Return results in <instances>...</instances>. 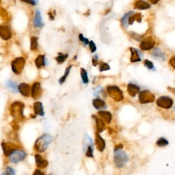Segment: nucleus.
Returning <instances> with one entry per match:
<instances>
[{
    "label": "nucleus",
    "mask_w": 175,
    "mask_h": 175,
    "mask_svg": "<svg viewBox=\"0 0 175 175\" xmlns=\"http://www.w3.org/2000/svg\"><path fill=\"white\" fill-rule=\"evenodd\" d=\"M21 1L23 2H25V3L31 4V5L32 6L36 5L38 2H39V0H21Z\"/></svg>",
    "instance_id": "41"
},
{
    "label": "nucleus",
    "mask_w": 175,
    "mask_h": 175,
    "mask_svg": "<svg viewBox=\"0 0 175 175\" xmlns=\"http://www.w3.org/2000/svg\"><path fill=\"white\" fill-rule=\"evenodd\" d=\"M0 37L4 40H9L12 37V32L10 27L7 25L0 26Z\"/></svg>",
    "instance_id": "11"
},
{
    "label": "nucleus",
    "mask_w": 175,
    "mask_h": 175,
    "mask_svg": "<svg viewBox=\"0 0 175 175\" xmlns=\"http://www.w3.org/2000/svg\"><path fill=\"white\" fill-rule=\"evenodd\" d=\"M133 7L134 8L138 9V10H143L150 8L151 5L146 1H144V0H136L134 3Z\"/></svg>",
    "instance_id": "19"
},
{
    "label": "nucleus",
    "mask_w": 175,
    "mask_h": 175,
    "mask_svg": "<svg viewBox=\"0 0 175 175\" xmlns=\"http://www.w3.org/2000/svg\"><path fill=\"white\" fill-rule=\"evenodd\" d=\"M129 35H130V36L132 38V39H134L135 41H136L138 42L141 41L142 39V37H143V36H142V35L139 34H137V33L134 32H130Z\"/></svg>",
    "instance_id": "35"
},
{
    "label": "nucleus",
    "mask_w": 175,
    "mask_h": 175,
    "mask_svg": "<svg viewBox=\"0 0 175 175\" xmlns=\"http://www.w3.org/2000/svg\"><path fill=\"white\" fill-rule=\"evenodd\" d=\"M93 105L94 107V108L96 109V110H101V111L107 108L105 101L102 100L101 99H99V98H96V99H93Z\"/></svg>",
    "instance_id": "21"
},
{
    "label": "nucleus",
    "mask_w": 175,
    "mask_h": 175,
    "mask_svg": "<svg viewBox=\"0 0 175 175\" xmlns=\"http://www.w3.org/2000/svg\"><path fill=\"white\" fill-rule=\"evenodd\" d=\"M113 161L116 166L119 168H122L127 165L129 162V156L121 149L114 150V155H113Z\"/></svg>",
    "instance_id": "2"
},
{
    "label": "nucleus",
    "mask_w": 175,
    "mask_h": 175,
    "mask_svg": "<svg viewBox=\"0 0 175 175\" xmlns=\"http://www.w3.org/2000/svg\"><path fill=\"white\" fill-rule=\"evenodd\" d=\"M98 114L100 117V119L103 120L105 123H110L112 120V116L110 112H107V111H99L98 112Z\"/></svg>",
    "instance_id": "17"
},
{
    "label": "nucleus",
    "mask_w": 175,
    "mask_h": 175,
    "mask_svg": "<svg viewBox=\"0 0 175 175\" xmlns=\"http://www.w3.org/2000/svg\"><path fill=\"white\" fill-rule=\"evenodd\" d=\"M155 45V41L152 37H147L142 40L139 48L143 51H149L154 48Z\"/></svg>",
    "instance_id": "9"
},
{
    "label": "nucleus",
    "mask_w": 175,
    "mask_h": 175,
    "mask_svg": "<svg viewBox=\"0 0 175 175\" xmlns=\"http://www.w3.org/2000/svg\"><path fill=\"white\" fill-rule=\"evenodd\" d=\"M35 162H36V166L39 169L45 168L49 164L48 162L45 159H44L40 154L35 155Z\"/></svg>",
    "instance_id": "13"
},
{
    "label": "nucleus",
    "mask_w": 175,
    "mask_h": 175,
    "mask_svg": "<svg viewBox=\"0 0 175 175\" xmlns=\"http://www.w3.org/2000/svg\"><path fill=\"white\" fill-rule=\"evenodd\" d=\"M107 92L109 96L112 98L113 100L117 102H120L123 100L124 99V94L123 92L121 90V89L119 87L114 85L112 86H108L107 87Z\"/></svg>",
    "instance_id": "4"
},
{
    "label": "nucleus",
    "mask_w": 175,
    "mask_h": 175,
    "mask_svg": "<svg viewBox=\"0 0 175 175\" xmlns=\"http://www.w3.org/2000/svg\"><path fill=\"white\" fill-rule=\"evenodd\" d=\"M152 56L155 59H158L162 61H164L165 60V55L164 52H163L162 49L159 47H156L154 50L152 52Z\"/></svg>",
    "instance_id": "23"
},
{
    "label": "nucleus",
    "mask_w": 175,
    "mask_h": 175,
    "mask_svg": "<svg viewBox=\"0 0 175 175\" xmlns=\"http://www.w3.org/2000/svg\"><path fill=\"white\" fill-rule=\"evenodd\" d=\"M32 175H44V174L42 173V172L41 171V170L37 169V170H35Z\"/></svg>",
    "instance_id": "44"
},
{
    "label": "nucleus",
    "mask_w": 175,
    "mask_h": 175,
    "mask_svg": "<svg viewBox=\"0 0 175 175\" xmlns=\"http://www.w3.org/2000/svg\"><path fill=\"white\" fill-rule=\"evenodd\" d=\"M127 93L129 94L131 97H135L137 94H138L140 90V88L138 86V85L132 84V83H129L127 85Z\"/></svg>",
    "instance_id": "14"
},
{
    "label": "nucleus",
    "mask_w": 175,
    "mask_h": 175,
    "mask_svg": "<svg viewBox=\"0 0 175 175\" xmlns=\"http://www.w3.org/2000/svg\"><path fill=\"white\" fill-rule=\"evenodd\" d=\"M174 101L172 99L166 96H162L157 99L156 101V104L158 107L164 109H170L173 105Z\"/></svg>",
    "instance_id": "8"
},
{
    "label": "nucleus",
    "mask_w": 175,
    "mask_h": 175,
    "mask_svg": "<svg viewBox=\"0 0 175 175\" xmlns=\"http://www.w3.org/2000/svg\"><path fill=\"white\" fill-rule=\"evenodd\" d=\"M25 105L20 101H15L11 104L10 108V114L16 119H23L24 116Z\"/></svg>",
    "instance_id": "3"
},
{
    "label": "nucleus",
    "mask_w": 175,
    "mask_h": 175,
    "mask_svg": "<svg viewBox=\"0 0 175 175\" xmlns=\"http://www.w3.org/2000/svg\"><path fill=\"white\" fill-rule=\"evenodd\" d=\"M156 144L159 147H164V146H167L168 144V141L164 138H160L156 142Z\"/></svg>",
    "instance_id": "33"
},
{
    "label": "nucleus",
    "mask_w": 175,
    "mask_h": 175,
    "mask_svg": "<svg viewBox=\"0 0 175 175\" xmlns=\"http://www.w3.org/2000/svg\"><path fill=\"white\" fill-rule=\"evenodd\" d=\"M95 145L97 150L102 152L105 148V142L101 138L99 134H96L95 136Z\"/></svg>",
    "instance_id": "18"
},
{
    "label": "nucleus",
    "mask_w": 175,
    "mask_h": 175,
    "mask_svg": "<svg viewBox=\"0 0 175 175\" xmlns=\"http://www.w3.org/2000/svg\"><path fill=\"white\" fill-rule=\"evenodd\" d=\"M92 63H93V65L94 67H96L99 64L98 61V57L97 56H94L93 58V60H92Z\"/></svg>",
    "instance_id": "42"
},
{
    "label": "nucleus",
    "mask_w": 175,
    "mask_h": 175,
    "mask_svg": "<svg viewBox=\"0 0 175 175\" xmlns=\"http://www.w3.org/2000/svg\"><path fill=\"white\" fill-rule=\"evenodd\" d=\"M149 1L153 4H157L159 1V0H149Z\"/></svg>",
    "instance_id": "46"
},
{
    "label": "nucleus",
    "mask_w": 175,
    "mask_h": 175,
    "mask_svg": "<svg viewBox=\"0 0 175 175\" xmlns=\"http://www.w3.org/2000/svg\"><path fill=\"white\" fill-rule=\"evenodd\" d=\"M167 88H168V90L170 92V93H172V94H174V95H175V88H174L168 86V87Z\"/></svg>",
    "instance_id": "45"
},
{
    "label": "nucleus",
    "mask_w": 175,
    "mask_h": 175,
    "mask_svg": "<svg viewBox=\"0 0 175 175\" xmlns=\"http://www.w3.org/2000/svg\"><path fill=\"white\" fill-rule=\"evenodd\" d=\"M89 143L86 146V155L88 157H93V142L90 138H89Z\"/></svg>",
    "instance_id": "27"
},
{
    "label": "nucleus",
    "mask_w": 175,
    "mask_h": 175,
    "mask_svg": "<svg viewBox=\"0 0 175 175\" xmlns=\"http://www.w3.org/2000/svg\"><path fill=\"white\" fill-rule=\"evenodd\" d=\"M139 102L142 104H147L153 103L155 101V96L148 90L140 91L139 93Z\"/></svg>",
    "instance_id": "5"
},
{
    "label": "nucleus",
    "mask_w": 175,
    "mask_h": 175,
    "mask_svg": "<svg viewBox=\"0 0 175 175\" xmlns=\"http://www.w3.org/2000/svg\"><path fill=\"white\" fill-rule=\"evenodd\" d=\"M72 68V66H69V67L67 68V69L65 70V74H64L63 76L60 78V79H59V83H60V84H64V82L66 81V79H67V78L68 77V75H69L70 71V69H71Z\"/></svg>",
    "instance_id": "32"
},
{
    "label": "nucleus",
    "mask_w": 175,
    "mask_h": 175,
    "mask_svg": "<svg viewBox=\"0 0 175 175\" xmlns=\"http://www.w3.org/2000/svg\"><path fill=\"white\" fill-rule=\"evenodd\" d=\"M34 25L35 27L40 28L43 26V23H42V18L41 15V13L39 10H37L35 13V16L34 19Z\"/></svg>",
    "instance_id": "22"
},
{
    "label": "nucleus",
    "mask_w": 175,
    "mask_h": 175,
    "mask_svg": "<svg viewBox=\"0 0 175 175\" xmlns=\"http://www.w3.org/2000/svg\"><path fill=\"white\" fill-rule=\"evenodd\" d=\"M0 1H1V0H0Z\"/></svg>",
    "instance_id": "47"
},
{
    "label": "nucleus",
    "mask_w": 175,
    "mask_h": 175,
    "mask_svg": "<svg viewBox=\"0 0 175 175\" xmlns=\"http://www.w3.org/2000/svg\"><path fill=\"white\" fill-rule=\"evenodd\" d=\"M142 21V15L141 13H133L131 16H130L128 21V24L133 25L135 21H137L138 23H141Z\"/></svg>",
    "instance_id": "26"
},
{
    "label": "nucleus",
    "mask_w": 175,
    "mask_h": 175,
    "mask_svg": "<svg viewBox=\"0 0 175 175\" xmlns=\"http://www.w3.org/2000/svg\"><path fill=\"white\" fill-rule=\"evenodd\" d=\"M18 90L20 92V93L24 96H29L31 94V90L29 84L23 83L18 86Z\"/></svg>",
    "instance_id": "16"
},
{
    "label": "nucleus",
    "mask_w": 175,
    "mask_h": 175,
    "mask_svg": "<svg viewBox=\"0 0 175 175\" xmlns=\"http://www.w3.org/2000/svg\"><path fill=\"white\" fill-rule=\"evenodd\" d=\"M89 48L90 50L91 53H94L96 50V44H94V42L93 41H90L89 42Z\"/></svg>",
    "instance_id": "40"
},
{
    "label": "nucleus",
    "mask_w": 175,
    "mask_h": 175,
    "mask_svg": "<svg viewBox=\"0 0 175 175\" xmlns=\"http://www.w3.org/2000/svg\"><path fill=\"white\" fill-rule=\"evenodd\" d=\"M174 110H175V108H174Z\"/></svg>",
    "instance_id": "48"
},
{
    "label": "nucleus",
    "mask_w": 175,
    "mask_h": 175,
    "mask_svg": "<svg viewBox=\"0 0 175 175\" xmlns=\"http://www.w3.org/2000/svg\"><path fill=\"white\" fill-rule=\"evenodd\" d=\"M144 65L145 67L149 70H153L155 68L154 64H153L151 61L148 60H145L144 61Z\"/></svg>",
    "instance_id": "38"
},
{
    "label": "nucleus",
    "mask_w": 175,
    "mask_h": 175,
    "mask_svg": "<svg viewBox=\"0 0 175 175\" xmlns=\"http://www.w3.org/2000/svg\"><path fill=\"white\" fill-rule=\"evenodd\" d=\"M25 64V59L22 57L15 58L11 63V68L16 75H20L23 70Z\"/></svg>",
    "instance_id": "6"
},
{
    "label": "nucleus",
    "mask_w": 175,
    "mask_h": 175,
    "mask_svg": "<svg viewBox=\"0 0 175 175\" xmlns=\"http://www.w3.org/2000/svg\"><path fill=\"white\" fill-rule=\"evenodd\" d=\"M129 50H130V52H131V58H130V61H131V62L135 63V62H140L142 59L138 49H135L133 48V47H130Z\"/></svg>",
    "instance_id": "15"
},
{
    "label": "nucleus",
    "mask_w": 175,
    "mask_h": 175,
    "mask_svg": "<svg viewBox=\"0 0 175 175\" xmlns=\"http://www.w3.org/2000/svg\"><path fill=\"white\" fill-rule=\"evenodd\" d=\"M53 140V137L49 133L42 134L36 139L34 144V149L38 153H43L45 151L49 144Z\"/></svg>",
    "instance_id": "1"
},
{
    "label": "nucleus",
    "mask_w": 175,
    "mask_h": 175,
    "mask_svg": "<svg viewBox=\"0 0 175 175\" xmlns=\"http://www.w3.org/2000/svg\"><path fill=\"white\" fill-rule=\"evenodd\" d=\"M38 39L37 37H32L31 39V49L33 51L37 50L38 47H39V42H38Z\"/></svg>",
    "instance_id": "34"
},
{
    "label": "nucleus",
    "mask_w": 175,
    "mask_h": 175,
    "mask_svg": "<svg viewBox=\"0 0 175 175\" xmlns=\"http://www.w3.org/2000/svg\"><path fill=\"white\" fill-rule=\"evenodd\" d=\"M1 147L4 155L8 156V157H9L14 151L17 149L15 144L12 142H3L1 144Z\"/></svg>",
    "instance_id": "10"
},
{
    "label": "nucleus",
    "mask_w": 175,
    "mask_h": 175,
    "mask_svg": "<svg viewBox=\"0 0 175 175\" xmlns=\"http://www.w3.org/2000/svg\"><path fill=\"white\" fill-rule=\"evenodd\" d=\"M134 13L133 11H130L129 13H127L125 14V15L122 16V19H121V23H122V25L125 28H127L129 26L128 24V21H129V19L130 17V16H131L133 15Z\"/></svg>",
    "instance_id": "28"
},
{
    "label": "nucleus",
    "mask_w": 175,
    "mask_h": 175,
    "mask_svg": "<svg viewBox=\"0 0 175 175\" xmlns=\"http://www.w3.org/2000/svg\"><path fill=\"white\" fill-rule=\"evenodd\" d=\"M42 89L41 86V84L39 82H36L34 84L31 90V95L32 97L34 99L39 98L41 96Z\"/></svg>",
    "instance_id": "12"
},
{
    "label": "nucleus",
    "mask_w": 175,
    "mask_h": 175,
    "mask_svg": "<svg viewBox=\"0 0 175 175\" xmlns=\"http://www.w3.org/2000/svg\"><path fill=\"white\" fill-rule=\"evenodd\" d=\"M80 73H81V77L82 79V82L84 84H88L89 82L87 70L84 68H81V70H80Z\"/></svg>",
    "instance_id": "30"
},
{
    "label": "nucleus",
    "mask_w": 175,
    "mask_h": 175,
    "mask_svg": "<svg viewBox=\"0 0 175 175\" xmlns=\"http://www.w3.org/2000/svg\"><path fill=\"white\" fill-rule=\"evenodd\" d=\"M15 170L13 168L8 166L6 168L5 172H3L1 175H15Z\"/></svg>",
    "instance_id": "37"
},
{
    "label": "nucleus",
    "mask_w": 175,
    "mask_h": 175,
    "mask_svg": "<svg viewBox=\"0 0 175 175\" xmlns=\"http://www.w3.org/2000/svg\"><path fill=\"white\" fill-rule=\"evenodd\" d=\"M34 113L36 115L41 116H43L44 115L43 105H42L41 102H39V101H37V102H35L34 103Z\"/></svg>",
    "instance_id": "24"
},
{
    "label": "nucleus",
    "mask_w": 175,
    "mask_h": 175,
    "mask_svg": "<svg viewBox=\"0 0 175 175\" xmlns=\"http://www.w3.org/2000/svg\"><path fill=\"white\" fill-rule=\"evenodd\" d=\"M110 69V67L108 63H105L103 62L100 63V67H99V70H100V72L107 71V70H109Z\"/></svg>",
    "instance_id": "36"
},
{
    "label": "nucleus",
    "mask_w": 175,
    "mask_h": 175,
    "mask_svg": "<svg viewBox=\"0 0 175 175\" xmlns=\"http://www.w3.org/2000/svg\"><path fill=\"white\" fill-rule=\"evenodd\" d=\"M26 157L27 153L25 151L21 149H16L9 156V161L13 164H17L24 160Z\"/></svg>",
    "instance_id": "7"
},
{
    "label": "nucleus",
    "mask_w": 175,
    "mask_h": 175,
    "mask_svg": "<svg viewBox=\"0 0 175 175\" xmlns=\"http://www.w3.org/2000/svg\"><path fill=\"white\" fill-rule=\"evenodd\" d=\"M169 63H170V66H171L172 68H174L175 69V56H172V58H170V60L169 61Z\"/></svg>",
    "instance_id": "43"
},
{
    "label": "nucleus",
    "mask_w": 175,
    "mask_h": 175,
    "mask_svg": "<svg viewBox=\"0 0 175 175\" xmlns=\"http://www.w3.org/2000/svg\"><path fill=\"white\" fill-rule=\"evenodd\" d=\"M79 40L82 42L84 43V45H87L88 44H89V42H90L89 40L86 39V38H85L84 36H83V34H80L79 35Z\"/></svg>",
    "instance_id": "39"
},
{
    "label": "nucleus",
    "mask_w": 175,
    "mask_h": 175,
    "mask_svg": "<svg viewBox=\"0 0 175 175\" xmlns=\"http://www.w3.org/2000/svg\"><path fill=\"white\" fill-rule=\"evenodd\" d=\"M93 118L95 120L96 122V131L98 133H101V132H103L104 130L105 129V124L102 120H101L100 118H98L95 115L93 116Z\"/></svg>",
    "instance_id": "20"
},
{
    "label": "nucleus",
    "mask_w": 175,
    "mask_h": 175,
    "mask_svg": "<svg viewBox=\"0 0 175 175\" xmlns=\"http://www.w3.org/2000/svg\"><path fill=\"white\" fill-rule=\"evenodd\" d=\"M6 86L9 88L13 90V91L15 92V93H17L18 90V85L15 82L12 81V80H8L6 82Z\"/></svg>",
    "instance_id": "29"
},
{
    "label": "nucleus",
    "mask_w": 175,
    "mask_h": 175,
    "mask_svg": "<svg viewBox=\"0 0 175 175\" xmlns=\"http://www.w3.org/2000/svg\"><path fill=\"white\" fill-rule=\"evenodd\" d=\"M68 54H63V53H59L58 56L56 58V62L58 64H62L65 62L66 60H67L68 58Z\"/></svg>",
    "instance_id": "31"
},
{
    "label": "nucleus",
    "mask_w": 175,
    "mask_h": 175,
    "mask_svg": "<svg viewBox=\"0 0 175 175\" xmlns=\"http://www.w3.org/2000/svg\"><path fill=\"white\" fill-rule=\"evenodd\" d=\"M35 65L38 68H41L42 67H45L47 65V61L46 60L45 56L44 55H40L36 58L35 60Z\"/></svg>",
    "instance_id": "25"
}]
</instances>
